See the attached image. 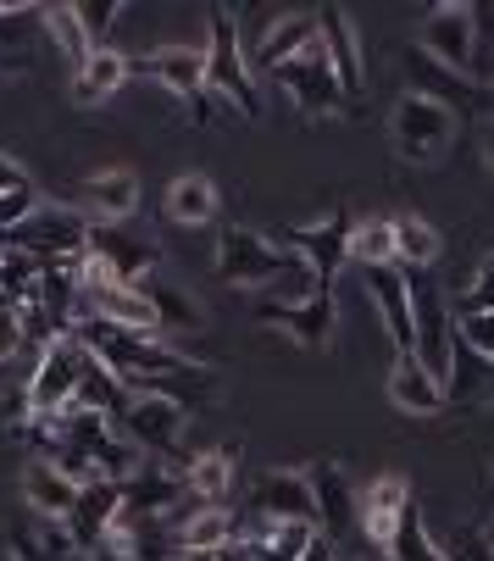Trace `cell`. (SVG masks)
Here are the masks:
<instances>
[{
    "instance_id": "4316f807",
    "label": "cell",
    "mask_w": 494,
    "mask_h": 561,
    "mask_svg": "<svg viewBox=\"0 0 494 561\" xmlns=\"http://www.w3.org/2000/svg\"><path fill=\"white\" fill-rule=\"evenodd\" d=\"M145 300H150V311H156V334H200V329H206L200 300H195L189 289L168 284V278H150V284H145Z\"/></svg>"
},
{
    "instance_id": "603a6c76",
    "label": "cell",
    "mask_w": 494,
    "mask_h": 561,
    "mask_svg": "<svg viewBox=\"0 0 494 561\" xmlns=\"http://www.w3.org/2000/svg\"><path fill=\"white\" fill-rule=\"evenodd\" d=\"M494 394V362L478 356L461 334L450 345V373H445V407H478Z\"/></svg>"
},
{
    "instance_id": "b9f144b4",
    "label": "cell",
    "mask_w": 494,
    "mask_h": 561,
    "mask_svg": "<svg viewBox=\"0 0 494 561\" xmlns=\"http://www.w3.org/2000/svg\"><path fill=\"white\" fill-rule=\"evenodd\" d=\"M117 18H123V7H78V23H84V34H90V45H95V50L112 39Z\"/></svg>"
},
{
    "instance_id": "d4e9b609",
    "label": "cell",
    "mask_w": 494,
    "mask_h": 561,
    "mask_svg": "<svg viewBox=\"0 0 494 561\" xmlns=\"http://www.w3.org/2000/svg\"><path fill=\"white\" fill-rule=\"evenodd\" d=\"M128 72H134V61H128L123 50L101 45L84 67L72 72V101H78V106H101V101H112V95L128 84Z\"/></svg>"
},
{
    "instance_id": "7dc6e473",
    "label": "cell",
    "mask_w": 494,
    "mask_h": 561,
    "mask_svg": "<svg viewBox=\"0 0 494 561\" xmlns=\"http://www.w3.org/2000/svg\"><path fill=\"white\" fill-rule=\"evenodd\" d=\"M483 156H489V168H494V123L483 128Z\"/></svg>"
},
{
    "instance_id": "1f68e13d",
    "label": "cell",
    "mask_w": 494,
    "mask_h": 561,
    "mask_svg": "<svg viewBox=\"0 0 494 561\" xmlns=\"http://www.w3.org/2000/svg\"><path fill=\"white\" fill-rule=\"evenodd\" d=\"M184 484H189V495H200L206 506H222L228 490H233V450H200V456L184 467Z\"/></svg>"
},
{
    "instance_id": "5b68a950",
    "label": "cell",
    "mask_w": 494,
    "mask_h": 561,
    "mask_svg": "<svg viewBox=\"0 0 494 561\" xmlns=\"http://www.w3.org/2000/svg\"><path fill=\"white\" fill-rule=\"evenodd\" d=\"M273 84L289 95V106H295L300 117H345V112H351V101H345V90H340L334 67H328L322 39L306 45L295 61H284V67L273 72Z\"/></svg>"
},
{
    "instance_id": "ba28073f",
    "label": "cell",
    "mask_w": 494,
    "mask_h": 561,
    "mask_svg": "<svg viewBox=\"0 0 494 561\" xmlns=\"http://www.w3.org/2000/svg\"><path fill=\"white\" fill-rule=\"evenodd\" d=\"M95 362V351L78 340V334H61L28 373V400H34V412H67L72 407V394L78 383H84V367Z\"/></svg>"
},
{
    "instance_id": "ee69618b",
    "label": "cell",
    "mask_w": 494,
    "mask_h": 561,
    "mask_svg": "<svg viewBox=\"0 0 494 561\" xmlns=\"http://www.w3.org/2000/svg\"><path fill=\"white\" fill-rule=\"evenodd\" d=\"M23 351V317L18 306H0V362H12Z\"/></svg>"
},
{
    "instance_id": "ab89813d",
    "label": "cell",
    "mask_w": 494,
    "mask_h": 561,
    "mask_svg": "<svg viewBox=\"0 0 494 561\" xmlns=\"http://www.w3.org/2000/svg\"><path fill=\"white\" fill-rule=\"evenodd\" d=\"M467 311H494V256L478 267V278L461 289V300H456V317H467Z\"/></svg>"
},
{
    "instance_id": "9a60e30c",
    "label": "cell",
    "mask_w": 494,
    "mask_h": 561,
    "mask_svg": "<svg viewBox=\"0 0 494 561\" xmlns=\"http://www.w3.org/2000/svg\"><path fill=\"white\" fill-rule=\"evenodd\" d=\"M251 506L262 523H311L317 528V501H311V484H306V467H267L251 490Z\"/></svg>"
},
{
    "instance_id": "f6af8a7d",
    "label": "cell",
    "mask_w": 494,
    "mask_h": 561,
    "mask_svg": "<svg viewBox=\"0 0 494 561\" xmlns=\"http://www.w3.org/2000/svg\"><path fill=\"white\" fill-rule=\"evenodd\" d=\"M90 561H139V556H134L128 534H117V528H112V534H106V539H101V545L90 550Z\"/></svg>"
},
{
    "instance_id": "30bf717a",
    "label": "cell",
    "mask_w": 494,
    "mask_h": 561,
    "mask_svg": "<svg viewBox=\"0 0 494 561\" xmlns=\"http://www.w3.org/2000/svg\"><path fill=\"white\" fill-rule=\"evenodd\" d=\"M134 72H145L150 84H161V90L184 95L200 128L211 123V90H206V50H189V45H161V50H150L145 61H134Z\"/></svg>"
},
{
    "instance_id": "7a4b0ae2",
    "label": "cell",
    "mask_w": 494,
    "mask_h": 561,
    "mask_svg": "<svg viewBox=\"0 0 494 561\" xmlns=\"http://www.w3.org/2000/svg\"><path fill=\"white\" fill-rule=\"evenodd\" d=\"M456 128H461V117L450 106L417 95V90H405L389 112V139H394V150L405 156V162H439V156L456 145Z\"/></svg>"
},
{
    "instance_id": "4dcf8cb0",
    "label": "cell",
    "mask_w": 494,
    "mask_h": 561,
    "mask_svg": "<svg viewBox=\"0 0 494 561\" xmlns=\"http://www.w3.org/2000/svg\"><path fill=\"white\" fill-rule=\"evenodd\" d=\"M128 400H134V389L106 367V362H90L84 367V383H78V394H72V407H84V412H101V417H123L128 412Z\"/></svg>"
},
{
    "instance_id": "ffe728a7",
    "label": "cell",
    "mask_w": 494,
    "mask_h": 561,
    "mask_svg": "<svg viewBox=\"0 0 494 561\" xmlns=\"http://www.w3.org/2000/svg\"><path fill=\"white\" fill-rule=\"evenodd\" d=\"M405 506H411V484H405V478H394V472L372 478V484L361 490V534H367L372 550H389L394 545V528H400Z\"/></svg>"
},
{
    "instance_id": "8fae6325",
    "label": "cell",
    "mask_w": 494,
    "mask_h": 561,
    "mask_svg": "<svg viewBox=\"0 0 494 561\" xmlns=\"http://www.w3.org/2000/svg\"><path fill=\"white\" fill-rule=\"evenodd\" d=\"M306 484H311V501H317V534L322 539L340 545L361 528V490L351 484V472L340 461H311Z\"/></svg>"
},
{
    "instance_id": "f907efd6",
    "label": "cell",
    "mask_w": 494,
    "mask_h": 561,
    "mask_svg": "<svg viewBox=\"0 0 494 561\" xmlns=\"http://www.w3.org/2000/svg\"><path fill=\"white\" fill-rule=\"evenodd\" d=\"M372 561H394V556H383V550H378V556H372Z\"/></svg>"
},
{
    "instance_id": "6da1fadb",
    "label": "cell",
    "mask_w": 494,
    "mask_h": 561,
    "mask_svg": "<svg viewBox=\"0 0 494 561\" xmlns=\"http://www.w3.org/2000/svg\"><path fill=\"white\" fill-rule=\"evenodd\" d=\"M206 28H211V45H206V90L211 101H222L228 112L239 117H262V90H256V72H251V56H244V34H239V18L211 7L206 12Z\"/></svg>"
},
{
    "instance_id": "bcb514c9",
    "label": "cell",
    "mask_w": 494,
    "mask_h": 561,
    "mask_svg": "<svg viewBox=\"0 0 494 561\" xmlns=\"http://www.w3.org/2000/svg\"><path fill=\"white\" fill-rule=\"evenodd\" d=\"M28 184V173L12 162V156H0V195H12V190H23Z\"/></svg>"
},
{
    "instance_id": "44dd1931",
    "label": "cell",
    "mask_w": 494,
    "mask_h": 561,
    "mask_svg": "<svg viewBox=\"0 0 494 561\" xmlns=\"http://www.w3.org/2000/svg\"><path fill=\"white\" fill-rule=\"evenodd\" d=\"M411 84H417V95H428V101L450 106L456 117H467V112H478V106H483V84H478V78L450 72V67H439V61H434V56H423V50H411Z\"/></svg>"
},
{
    "instance_id": "c3c4849f",
    "label": "cell",
    "mask_w": 494,
    "mask_h": 561,
    "mask_svg": "<svg viewBox=\"0 0 494 561\" xmlns=\"http://www.w3.org/2000/svg\"><path fill=\"white\" fill-rule=\"evenodd\" d=\"M0 72H23V67H18V61H7V56H0Z\"/></svg>"
},
{
    "instance_id": "cb8c5ba5",
    "label": "cell",
    "mask_w": 494,
    "mask_h": 561,
    "mask_svg": "<svg viewBox=\"0 0 494 561\" xmlns=\"http://www.w3.org/2000/svg\"><path fill=\"white\" fill-rule=\"evenodd\" d=\"M78 478H67L56 461H28V472H23V495H28V506L39 512V517H50V523H67V512H72V501H78Z\"/></svg>"
},
{
    "instance_id": "5bb4252c",
    "label": "cell",
    "mask_w": 494,
    "mask_h": 561,
    "mask_svg": "<svg viewBox=\"0 0 494 561\" xmlns=\"http://www.w3.org/2000/svg\"><path fill=\"white\" fill-rule=\"evenodd\" d=\"M117 423H123V434L139 445V456H145V450L173 456V450L184 445V423H189V412L179 407V400H168V394H134V400H128V412H123Z\"/></svg>"
},
{
    "instance_id": "f1b7e54d",
    "label": "cell",
    "mask_w": 494,
    "mask_h": 561,
    "mask_svg": "<svg viewBox=\"0 0 494 561\" xmlns=\"http://www.w3.org/2000/svg\"><path fill=\"white\" fill-rule=\"evenodd\" d=\"M84 201L95 206L101 222H123V217L139 206V173H128V168H101V173L84 179Z\"/></svg>"
},
{
    "instance_id": "ac0fdd59",
    "label": "cell",
    "mask_w": 494,
    "mask_h": 561,
    "mask_svg": "<svg viewBox=\"0 0 494 561\" xmlns=\"http://www.w3.org/2000/svg\"><path fill=\"white\" fill-rule=\"evenodd\" d=\"M123 517V484H112V478H90L84 490H78L72 512H67V534H72V550H95Z\"/></svg>"
},
{
    "instance_id": "e0dca14e",
    "label": "cell",
    "mask_w": 494,
    "mask_h": 561,
    "mask_svg": "<svg viewBox=\"0 0 494 561\" xmlns=\"http://www.w3.org/2000/svg\"><path fill=\"white\" fill-rule=\"evenodd\" d=\"M361 284L383 317V329L394 340V356H417V323H411V289H405V267H361Z\"/></svg>"
},
{
    "instance_id": "8d00e7d4",
    "label": "cell",
    "mask_w": 494,
    "mask_h": 561,
    "mask_svg": "<svg viewBox=\"0 0 494 561\" xmlns=\"http://www.w3.org/2000/svg\"><path fill=\"white\" fill-rule=\"evenodd\" d=\"M45 28H50L56 50L72 61V72H78V67H84V61L95 56V45H90L84 23H78V7H50V12H45Z\"/></svg>"
},
{
    "instance_id": "74e56055",
    "label": "cell",
    "mask_w": 494,
    "mask_h": 561,
    "mask_svg": "<svg viewBox=\"0 0 494 561\" xmlns=\"http://www.w3.org/2000/svg\"><path fill=\"white\" fill-rule=\"evenodd\" d=\"M262 295H267V300H284V306H300V300H311V295H322V284H317V273H311V262L289 251V262L278 267V278H273V284H267Z\"/></svg>"
},
{
    "instance_id": "60d3db41",
    "label": "cell",
    "mask_w": 494,
    "mask_h": 561,
    "mask_svg": "<svg viewBox=\"0 0 494 561\" xmlns=\"http://www.w3.org/2000/svg\"><path fill=\"white\" fill-rule=\"evenodd\" d=\"M39 211V195H34V184H23V190H12V195H0V233H12L18 222H28Z\"/></svg>"
},
{
    "instance_id": "7c38bea8",
    "label": "cell",
    "mask_w": 494,
    "mask_h": 561,
    "mask_svg": "<svg viewBox=\"0 0 494 561\" xmlns=\"http://www.w3.org/2000/svg\"><path fill=\"white\" fill-rule=\"evenodd\" d=\"M417 50L434 56L439 67L450 72H467L478 67V34H472V7H428L423 12V28H417Z\"/></svg>"
},
{
    "instance_id": "9c48e42d",
    "label": "cell",
    "mask_w": 494,
    "mask_h": 561,
    "mask_svg": "<svg viewBox=\"0 0 494 561\" xmlns=\"http://www.w3.org/2000/svg\"><path fill=\"white\" fill-rule=\"evenodd\" d=\"M251 317H256L262 329H284L300 351H322L328 340H334V329H340V300H334V289H322V295H311L300 306H284V300L256 295Z\"/></svg>"
},
{
    "instance_id": "d6a6232c",
    "label": "cell",
    "mask_w": 494,
    "mask_h": 561,
    "mask_svg": "<svg viewBox=\"0 0 494 561\" xmlns=\"http://www.w3.org/2000/svg\"><path fill=\"white\" fill-rule=\"evenodd\" d=\"M179 539H184V556H217V550H228V545H233V517H228V506H200L195 517H184Z\"/></svg>"
},
{
    "instance_id": "8992f818",
    "label": "cell",
    "mask_w": 494,
    "mask_h": 561,
    "mask_svg": "<svg viewBox=\"0 0 494 561\" xmlns=\"http://www.w3.org/2000/svg\"><path fill=\"white\" fill-rule=\"evenodd\" d=\"M289 262V245L284 239H267L256 228H244V222H228L217 233V273L239 289H267L278 278V267Z\"/></svg>"
},
{
    "instance_id": "7402d4cb",
    "label": "cell",
    "mask_w": 494,
    "mask_h": 561,
    "mask_svg": "<svg viewBox=\"0 0 494 561\" xmlns=\"http://www.w3.org/2000/svg\"><path fill=\"white\" fill-rule=\"evenodd\" d=\"M389 400L411 417H439L445 412V383L417 362V356H394L389 367Z\"/></svg>"
},
{
    "instance_id": "836d02e7",
    "label": "cell",
    "mask_w": 494,
    "mask_h": 561,
    "mask_svg": "<svg viewBox=\"0 0 494 561\" xmlns=\"http://www.w3.org/2000/svg\"><path fill=\"white\" fill-rule=\"evenodd\" d=\"M311 539H317L311 523H262L251 539V556L256 561H306Z\"/></svg>"
},
{
    "instance_id": "d590c367",
    "label": "cell",
    "mask_w": 494,
    "mask_h": 561,
    "mask_svg": "<svg viewBox=\"0 0 494 561\" xmlns=\"http://www.w3.org/2000/svg\"><path fill=\"white\" fill-rule=\"evenodd\" d=\"M39 273H45V262L0 251V306H28L39 295Z\"/></svg>"
},
{
    "instance_id": "816d5d0a",
    "label": "cell",
    "mask_w": 494,
    "mask_h": 561,
    "mask_svg": "<svg viewBox=\"0 0 494 561\" xmlns=\"http://www.w3.org/2000/svg\"><path fill=\"white\" fill-rule=\"evenodd\" d=\"M489 539H494V534H489Z\"/></svg>"
},
{
    "instance_id": "d6986e66",
    "label": "cell",
    "mask_w": 494,
    "mask_h": 561,
    "mask_svg": "<svg viewBox=\"0 0 494 561\" xmlns=\"http://www.w3.org/2000/svg\"><path fill=\"white\" fill-rule=\"evenodd\" d=\"M184 495H189L184 472H173L168 461H139V472L123 484V512L128 517H168Z\"/></svg>"
},
{
    "instance_id": "52a82bcc",
    "label": "cell",
    "mask_w": 494,
    "mask_h": 561,
    "mask_svg": "<svg viewBox=\"0 0 494 561\" xmlns=\"http://www.w3.org/2000/svg\"><path fill=\"white\" fill-rule=\"evenodd\" d=\"M84 256H90V262H101V267H106V278H112V284H128V289H145V284L156 278V262H161L156 239L134 233L128 222H95V228H90V251H84Z\"/></svg>"
},
{
    "instance_id": "7bdbcfd3",
    "label": "cell",
    "mask_w": 494,
    "mask_h": 561,
    "mask_svg": "<svg viewBox=\"0 0 494 561\" xmlns=\"http://www.w3.org/2000/svg\"><path fill=\"white\" fill-rule=\"evenodd\" d=\"M450 561H494V539L483 528H467L456 545H450Z\"/></svg>"
},
{
    "instance_id": "2e32d148",
    "label": "cell",
    "mask_w": 494,
    "mask_h": 561,
    "mask_svg": "<svg viewBox=\"0 0 494 561\" xmlns=\"http://www.w3.org/2000/svg\"><path fill=\"white\" fill-rule=\"evenodd\" d=\"M317 28H322L328 67H334V78H340V90H345L351 112H361V101H367V67H361V39H356L351 18H345L340 7H322V12H317Z\"/></svg>"
},
{
    "instance_id": "3957f363",
    "label": "cell",
    "mask_w": 494,
    "mask_h": 561,
    "mask_svg": "<svg viewBox=\"0 0 494 561\" xmlns=\"http://www.w3.org/2000/svg\"><path fill=\"white\" fill-rule=\"evenodd\" d=\"M90 217H78L67 206H39L28 222H18L12 233H0V251H18L34 262H78L90 251Z\"/></svg>"
},
{
    "instance_id": "f546056e",
    "label": "cell",
    "mask_w": 494,
    "mask_h": 561,
    "mask_svg": "<svg viewBox=\"0 0 494 561\" xmlns=\"http://www.w3.org/2000/svg\"><path fill=\"white\" fill-rule=\"evenodd\" d=\"M439 251H445V233H439L428 217H417V211L394 217V267H405V273L434 267Z\"/></svg>"
},
{
    "instance_id": "277c9868",
    "label": "cell",
    "mask_w": 494,
    "mask_h": 561,
    "mask_svg": "<svg viewBox=\"0 0 494 561\" xmlns=\"http://www.w3.org/2000/svg\"><path fill=\"white\" fill-rule=\"evenodd\" d=\"M405 289H411V323H417V362L445 383L450 345H456V306L445 300V289H439V278L428 267L405 273Z\"/></svg>"
},
{
    "instance_id": "f35d334b",
    "label": "cell",
    "mask_w": 494,
    "mask_h": 561,
    "mask_svg": "<svg viewBox=\"0 0 494 561\" xmlns=\"http://www.w3.org/2000/svg\"><path fill=\"white\" fill-rule=\"evenodd\" d=\"M456 334H461L478 356L494 362V311H467V317H456Z\"/></svg>"
},
{
    "instance_id": "83f0119b",
    "label": "cell",
    "mask_w": 494,
    "mask_h": 561,
    "mask_svg": "<svg viewBox=\"0 0 494 561\" xmlns=\"http://www.w3.org/2000/svg\"><path fill=\"white\" fill-rule=\"evenodd\" d=\"M217 206H222V195H217V184L206 173H179L168 184V222H179V228L217 222Z\"/></svg>"
},
{
    "instance_id": "4fadbf2b",
    "label": "cell",
    "mask_w": 494,
    "mask_h": 561,
    "mask_svg": "<svg viewBox=\"0 0 494 561\" xmlns=\"http://www.w3.org/2000/svg\"><path fill=\"white\" fill-rule=\"evenodd\" d=\"M351 233H356V217H351V211H328V217L311 222V228H289L284 245L311 262V273H317L322 289H334L340 267L351 262Z\"/></svg>"
},
{
    "instance_id": "484cf974",
    "label": "cell",
    "mask_w": 494,
    "mask_h": 561,
    "mask_svg": "<svg viewBox=\"0 0 494 561\" xmlns=\"http://www.w3.org/2000/svg\"><path fill=\"white\" fill-rule=\"evenodd\" d=\"M322 39V28H317V18H306V12H295V18H278V28L273 34H262V45L251 50V72H278L284 61H295L306 45H317Z\"/></svg>"
},
{
    "instance_id": "e575fe53",
    "label": "cell",
    "mask_w": 494,
    "mask_h": 561,
    "mask_svg": "<svg viewBox=\"0 0 494 561\" xmlns=\"http://www.w3.org/2000/svg\"><path fill=\"white\" fill-rule=\"evenodd\" d=\"M351 262L356 267H394V217H367L351 233Z\"/></svg>"
},
{
    "instance_id": "681fc988",
    "label": "cell",
    "mask_w": 494,
    "mask_h": 561,
    "mask_svg": "<svg viewBox=\"0 0 494 561\" xmlns=\"http://www.w3.org/2000/svg\"><path fill=\"white\" fill-rule=\"evenodd\" d=\"M0 561H18V556H12V550H0Z\"/></svg>"
}]
</instances>
